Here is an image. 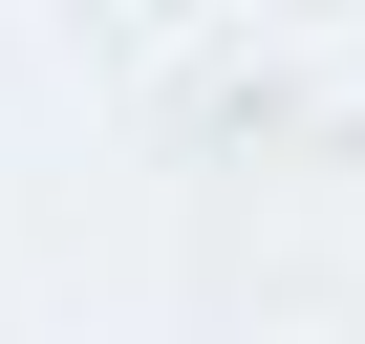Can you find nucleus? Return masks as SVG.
Instances as JSON below:
<instances>
[]
</instances>
